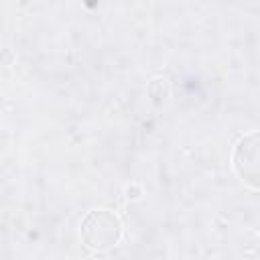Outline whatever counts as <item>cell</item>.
Returning <instances> with one entry per match:
<instances>
[{"label": "cell", "instance_id": "6da1fadb", "mask_svg": "<svg viewBox=\"0 0 260 260\" xmlns=\"http://www.w3.org/2000/svg\"><path fill=\"white\" fill-rule=\"evenodd\" d=\"M81 238L91 250H108L122 238V223L114 211L98 209L87 213L81 223Z\"/></svg>", "mask_w": 260, "mask_h": 260}, {"label": "cell", "instance_id": "7a4b0ae2", "mask_svg": "<svg viewBox=\"0 0 260 260\" xmlns=\"http://www.w3.org/2000/svg\"><path fill=\"white\" fill-rule=\"evenodd\" d=\"M234 165L238 175L250 183L252 187L258 185V134L252 132L244 140H240L234 156Z\"/></svg>", "mask_w": 260, "mask_h": 260}]
</instances>
